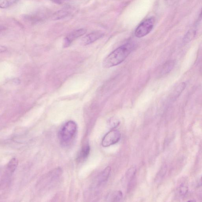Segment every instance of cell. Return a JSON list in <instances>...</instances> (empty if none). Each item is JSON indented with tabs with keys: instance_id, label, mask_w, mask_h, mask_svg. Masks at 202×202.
<instances>
[{
	"instance_id": "6da1fadb",
	"label": "cell",
	"mask_w": 202,
	"mask_h": 202,
	"mask_svg": "<svg viewBox=\"0 0 202 202\" xmlns=\"http://www.w3.org/2000/svg\"><path fill=\"white\" fill-rule=\"evenodd\" d=\"M132 44L127 43L120 47L106 57L103 62L105 68H110L119 65L126 59L134 49Z\"/></svg>"
},
{
	"instance_id": "7a4b0ae2",
	"label": "cell",
	"mask_w": 202,
	"mask_h": 202,
	"mask_svg": "<svg viewBox=\"0 0 202 202\" xmlns=\"http://www.w3.org/2000/svg\"><path fill=\"white\" fill-rule=\"evenodd\" d=\"M78 126L73 121H69L63 125L59 130L58 139L60 145L63 147H69L76 137Z\"/></svg>"
},
{
	"instance_id": "3957f363",
	"label": "cell",
	"mask_w": 202,
	"mask_h": 202,
	"mask_svg": "<svg viewBox=\"0 0 202 202\" xmlns=\"http://www.w3.org/2000/svg\"><path fill=\"white\" fill-rule=\"evenodd\" d=\"M155 18L151 17L144 21L136 29L135 34L137 38H142L147 35L153 29Z\"/></svg>"
},
{
	"instance_id": "277c9868",
	"label": "cell",
	"mask_w": 202,
	"mask_h": 202,
	"mask_svg": "<svg viewBox=\"0 0 202 202\" xmlns=\"http://www.w3.org/2000/svg\"><path fill=\"white\" fill-rule=\"evenodd\" d=\"M121 134L118 130H112L105 135L102 141V145L107 147L117 143L120 140Z\"/></svg>"
},
{
	"instance_id": "5b68a950",
	"label": "cell",
	"mask_w": 202,
	"mask_h": 202,
	"mask_svg": "<svg viewBox=\"0 0 202 202\" xmlns=\"http://www.w3.org/2000/svg\"><path fill=\"white\" fill-rule=\"evenodd\" d=\"M86 30L84 29H79L72 32L66 36L64 40V46L67 47L77 38L86 33Z\"/></svg>"
},
{
	"instance_id": "8992f818",
	"label": "cell",
	"mask_w": 202,
	"mask_h": 202,
	"mask_svg": "<svg viewBox=\"0 0 202 202\" xmlns=\"http://www.w3.org/2000/svg\"><path fill=\"white\" fill-rule=\"evenodd\" d=\"M104 35V33L100 31L94 32L90 33L84 37L82 39V43L85 45L90 44L99 39Z\"/></svg>"
},
{
	"instance_id": "52a82bcc",
	"label": "cell",
	"mask_w": 202,
	"mask_h": 202,
	"mask_svg": "<svg viewBox=\"0 0 202 202\" xmlns=\"http://www.w3.org/2000/svg\"><path fill=\"white\" fill-rule=\"evenodd\" d=\"M90 152V147L89 145H86L82 148L77 157V161L82 162L85 160L89 156Z\"/></svg>"
},
{
	"instance_id": "ba28073f",
	"label": "cell",
	"mask_w": 202,
	"mask_h": 202,
	"mask_svg": "<svg viewBox=\"0 0 202 202\" xmlns=\"http://www.w3.org/2000/svg\"><path fill=\"white\" fill-rule=\"evenodd\" d=\"M175 63L174 60H170L166 62L162 67L161 71V75H165L169 74L173 68Z\"/></svg>"
},
{
	"instance_id": "9c48e42d",
	"label": "cell",
	"mask_w": 202,
	"mask_h": 202,
	"mask_svg": "<svg viewBox=\"0 0 202 202\" xmlns=\"http://www.w3.org/2000/svg\"><path fill=\"white\" fill-rule=\"evenodd\" d=\"M71 13V9L67 8L58 11L53 16L54 20H59L64 18Z\"/></svg>"
},
{
	"instance_id": "30bf717a",
	"label": "cell",
	"mask_w": 202,
	"mask_h": 202,
	"mask_svg": "<svg viewBox=\"0 0 202 202\" xmlns=\"http://www.w3.org/2000/svg\"><path fill=\"white\" fill-rule=\"evenodd\" d=\"M111 171V168L110 167H108L103 171L102 173L97 177V181L99 185H101L105 182L108 180L109 176Z\"/></svg>"
},
{
	"instance_id": "8fae6325",
	"label": "cell",
	"mask_w": 202,
	"mask_h": 202,
	"mask_svg": "<svg viewBox=\"0 0 202 202\" xmlns=\"http://www.w3.org/2000/svg\"><path fill=\"white\" fill-rule=\"evenodd\" d=\"M186 85L185 83H182L179 84L176 88L173 93V99L176 100L181 94H182L183 91L185 90Z\"/></svg>"
},
{
	"instance_id": "7c38bea8",
	"label": "cell",
	"mask_w": 202,
	"mask_h": 202,
	"mask_svg": "<svg viewBox=\"0 0 202 202\" xmlns=\"http://www.w3.org/2000/svg\"><path fill=\"white\" fill-rule=\"evenodd\" d=\"M123 193L120 191H116L110 194L108 196L107 199L109 201L116 202L119 201L123 198Z\"/></svg>"
},
{
	"instance_id": "4fadbf2b",
	"label": "cell",
	"mask_w": 202,
	"mask_h": 202,
	"mask_svg": "<svg viewBox=\"0 0 202 202\" xmlns=\"http://www.w3.org/2000/svg\"><path fill=\"white\" fill-rule=\"evenodd\" d=\"M18 164V161L17 159L13 158L9 162L7 166V170L9 172L12 174L16 170Z\"/></svg>"
},
{
	"instance_id": "5bb4252c",
	"label": "cell",
	"mask_w": 202,
	"mask_h": 202,
	"mask_svg": "<svg viewBox=\"0 0 202 202\" xmlns=\"http://www.w3.org/2000/svg\"><path fill=\"white\" fill-rule=\"evenodd\" d=\"M196 34V30L191 29L188 31L183 38V42L185 43H188L191 42L194 38Z\"/></svg>"
},
{
	"instance_id": "9a60e30c",
	"label": "cell",
	"mask_w": 202,
	"mask_h": 202,
	"mask_svg": "<svg viewBox=\"0 0 202 202\" xmlns=\"http://www.w3.org/2000/svg\"><path fill=\"white\" fill-rule=\"evenodd\" d=\"M18 1V0H0V7L1 9H6L16 3Z\"/></svg>"
},
{
	"instance_id": "2e32d148",
	"label": "cell",
	"mask_w": 202,
	"mask_h": 202,
	"mask_svg": "<svg viewBox=\"0 0 202 202\" xmlns=\"http://www.w3.org/2000/svg\"><path fill=\"white\" fill-rule=\"evenodd\" d=\"M108 124L109 128L114 129L119 126L120 121L118 118L115 117H112L109 120Z\"/></svg>"
},
{
	"instance_id": "e0dca14e",
	"label": "cell",
	"mask_w": 202,
	"mask_h": 202,
	"mask_svg": "<svg viewBox=\"0 0 202 202\" xmlns=\"http://www.w3.org/2000/svg\"><path fill=\"white\" fill-rule=\"evenodd\" d=\"M136 171V169L135 167H131L127 171V173H126V177L128 179L131 180L134 178Z\"/></svg>"
},
{
	"instance_id": "ac0fdd59",
	"label": "cell",
	"mask_w": 202,
	"mask_h": 202,
	"mask_svg": "<svg viewBox=\"0 0 202 202\" xmlns=\"http://www.w3.org/2000/svg\"><path fill=\"white\" fill-rule=\"evenodd\" d=\"M188 191V188L184 184H182L180 186V193L182 196H184L186 194Z\"/></svg>"
},
{
	"instance_id": "d6986e66",
	"label": "cell",
	"mask_w": 202,
	"mask_h": 202,
	"mask_svg": "<svg viewBox=\"0 0 202 202\" xmlns=\"http://www.w3.org/2000/svg\"><path fill=\"white\" fill-rule=\"evenodd\" d=\"M51 1L55 3L61 4L64 3L67 0H51Z\"/></svg>"
},
{
	"instance_id": "ffe728a7",
	"label": "cell",
	"mask_w": 202,
	"mask_h": 202,
	"mask_svg": "<svg viewBox=\"0 0 202 202\" xmlns=\"http://www.w3.org/2000/svg\"><path fill=\"white\" fill-rule=\"evenodd\" d=\"M202 19V10L200 12V16H199V20H201Z\"/></svg>"
},
{
	"instance_id": "44dd1931",
	"label": "cell",
	"mask_w": 202,
	"mask_h": 202,
	"mask_svg": "<svg viewBox=\"0 0 202 202\" xmlns=\"http://www.w3.org/2000/svg\"><path fill=\"white\" fill-rule=\"evenodd\" d=\"M200 184L202 185V177H201V180H200Z\"/></svg>"
}]
</instances>
